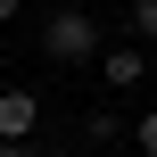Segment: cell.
Here are the masks:
<instances>
[{"label": "cell", "instance_id": "cell-1", "mask_svg": "<svg viewBox=\"0 0 157 157\" xmlns=\"http://www.w3.org/2000/svg\"><path fill=\"white\" fill-rule=\"evenodd\" d=\"M108 41H99V17L91 8H50V25H41V58H58V66H91Z\"/></svg>", "mask_w": 157, "mask_h": 157}, {"label": "cell", "instance_id": "cell-2", "mask_svg": "<svg viewBox=\"0 0 157 157\" xmlns=\"http://www.w3.org/2000/svg\"><path fill=\"white\" fill-rule=\"evenodd\" d=\"M99 75H108V91H132V83L149 75V50H132V41H124V50H99Z\"/></svg>", "mask_w": 157, "mask_h": 157}, {"label": "cell", "instance_id": "cell-3", "mask_svg": "<svg viewBox=\"0 0 157 157\" xmlns=\"http://www.w3.org/2000/svg\"><path fill=\"white\" fill-rule=\"evenodd\" d=\"M33 124H41V99L33 91H0V141H25Z\"/></svg>", "mask_w": 157, "mask_h": 157}, {"label": "cell", "instance_id": "cell-4", "mask_svg": "<svg viewBox=\"0 0 157 157\" xmlns=\"http://www.w3.org/2000/svg\"><path fill=\"white\" fill-rule=\"evenodd\" d=\"M83 141L91 149H116V141H132V124L124 116H83Z\"/></svg>", "mask_w": 157, "mask_h": 157}, {"label": "cell", "instance_id": "cell-5", "mask_svg": "<svg viewBox=\"0 0 157 157\" xmlns=\"http://www.w3.org/2000/svg\"><path fill=\"white\" fill-rule=\"evenodd\" d=\"M132 149H141V157H157V108H149V116H132Z\"/></svg>", "mask_w": 157, "mask_h": 157}, {"label": "cell", "instance_id": "cell-6", "mask_svg": "<svg viewBox=\"0 0 157 157\" xmlns=\"http://www.w3.org/2000/svg\"><path fill=\"white\" fill-rule=\"evenodd\" d=\"M132 33H141V41H157V0H132Z\"/></svg>", "mask_w": 157, "mask_h": 157}, {"label": "cell", "instance_id": "cell-7", "mask_svg": "<svg viewBox=\"0 0 157 157\" xmlns=\"http://www.w3.org/2000/svg\"><path fill=\"white\" fill-rule=\"evenodd\" d=\"M0 157H41V149H25V141H0Z\"/></svg>", "mask_w": 157, "mask_h": 157}, {"label": "cell", "instance_id": "cell-8", "mask_svg": "<svg viewBox=\"0 0 157 157\" xmlns=\"http://www.w3.org/2000/svg\"><path fill=\"white\" fill-rule=\"evenodd\" d=\"M17 8H25V0H0V25H8V17H17Z\"/></svg>", "mask_w": 157, "mask_h": 157}, {"label": "cell", "instance_id": "cell-9", "mask_svg": "<svg viewBox=\"0 0 157 157\" xmlns=\"http://www.w3.org/2000/svg\"><path fill=\"white\" fill-rule=\"evenodd\" d=\"M50 157H83V149H50Z\"/></svg>", "mask_w": 157, "mask_h": 157}]
</instances>
